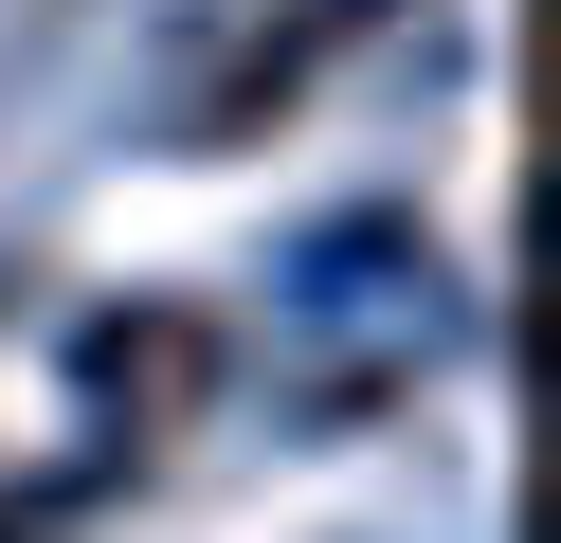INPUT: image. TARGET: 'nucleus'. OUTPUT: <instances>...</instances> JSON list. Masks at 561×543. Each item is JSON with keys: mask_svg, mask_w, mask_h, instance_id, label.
Returning a JSON list of instances; mask_svg holds the SVG:
<instances>
[{"mask_svg": "<svg viewBox=\"0 0 561 543\" xmlns=\"http://www.w3.org/2000/svg\"><path fill=\"white\" fill-rule=\"evenodd\" d=\"M73 381L110 398L127 434H182L199 398H218V326H199V308H110V326L73 344Z\"/></svg>", "mask_w": 561, "mask_h": 543, "instance_id": "1", "label": "nucleus"}]
</instances>
